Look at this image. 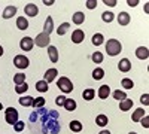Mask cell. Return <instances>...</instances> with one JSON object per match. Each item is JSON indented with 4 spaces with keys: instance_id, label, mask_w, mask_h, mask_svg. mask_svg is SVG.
I'll return each mask as SVG.
<instances>
[{
    "instance_id": "1f68e13d",
    "label": "cell",
    "mask_w": 149,
    "mask_h": 134,
    "mask_svg": "<svg viewBox=\"0 0 149 134\" xmlns=\"http://www.w3.org/2000/svg\"><path fill=\"white\" fill-rule=\"evenodd\" d=\"M121 85L125 90H131V88H134V82L131 81V79H128V78H124L122 81H121Z\"/></svg>"
},
{
    "instance_id": "44dd1931",
    "label": "cell",
    "mask_w": 149,
    "mask_h": 134,
    "mask_svg": "<svg viewBox=\"0 0 149 134\" xmlns=\"http://www.w3.org/2000/svg\"><path fill=\"white\" fill-rule=\"evenodd\" d=\"M17 27H18L19 30H27V28H29V21L24 18V17L17 18Z\"/></svg>"
},
{
    "instance_id": "4316f807",
    "label": "cell",
    "mask_w": 149,
    "mask_h": 134,
    "mask_svg": "<svg viewBox=\"0 0 149 134\" xmlns=\"http://www.w3.org/2000/svg\"><path fill=\"white\" fill-rule=\"evenodd\" d=\"M69 28H70V24L69 22H63L61 26L57 28V34L58 36H63V34H66L67 31H69Z\"/></svg>"
},
{
    "instance_id": "8fae6325",
    "label": "cell",
    "mask_w": 149,
    "mask_h": 134,
    "mask_svg": "<svg viewBox=\"0 0 149 134\" xmlns=\"http://www.w3.org/2000/svg\"><path fill=\"white\" fill-rule=\"evenodd\" d=\"M48 55H49L51 63H57V61H58V51H57L55 46H52V45L48 46Z\"/></svg>"
},
{
    "instance_id": "7402d4cb",
    "label": "cell",
    "mask_w": 149,
    "mask_h": 134,
    "mask_svg": "<svg viewBox=\"0 0 149 134\" xmlns=\"http://www.w3.org/2000/svg\"><path fill=\"white\" fill-rule=\"evenodd\" d=\"M107 122H109V119H107V116L106 115H97V118H95V124L98 125V127H104V125H107Z\"/></svg>"
},
{
    "instance_id": "7bdbcfd3",
    "label": "cell",
    "mask_w": 149,
    "mask_h": 134,
    "mask_svg": "<svg viewBox=\"0 0 149 134\" xmlns=\"http://www.w3.org/2000/svg\"><path fill=\"white\" fill-rule=\"evenodd\" d=\"M137 3H140L139 0H127V5L128 6H137Z\"/></svg>"
},
{
    "instance_id": "7a4b0ae2",
    "label": "cell",
    "mask_w": 149,
    "mask_h": 134,
    "mask_svg": "<svg viewBox=\"0 0 149 134\" xmlns=\"http://www.w3.org/2000/svg\"><path fill=\"white\" fill-rule=\"evenodd\" d=\"M57 87L63 91L64 94H69V92H72L73 91V83H72V81L69 79V78H60L58 81H57Z\"/></svg>"
},
{
    "instance_id": "c3c4849f",
    "label": "cell",
    "mask_w": 149,
    "mask_h": 134,
    "mask_svg": "<svg viewBox=\"0 0 149 134\" xmlns=\"http://www.w3.org/2000/svg\"><path fill=\"white\" fill-rule=\"evenodd\" d=\"M128 134H137V133H134V131H131V133H128Z\"/></svg>"
},
{
    "instance_id": "603a6c76",
    "label": "cell",
    "mask_w": 149,
    "mask_h": 134,
    "mask_svg": "<svg viewBox=\"0 0 149 134\" xmlns=\"http://www.w3.org/2000/svg\"><path fill=\"white\" fill-rule=\"evenodd\" d=\"M64 109H66V110H69V112H73L74 109H76V101H74L73 99H66Z\"/></svg>"
},
{
    "instance_id": "d4e9b609",
    "label": "cell",
    "mask_w": 149,
    "mask_h": 134,
    "mask_svg": "<svg viewBox=\"0 0 149 134\" xmlns=\"http://www.w3.org/2000/svg\"><path fill=\"white\" fill-rule=\"evenodd\" d=\"M103 42H104V37H103L102 33H95V34L93 36V45L100 46V45H103Z\"/></svg>"
},
{
    "instance_id": "d6986e66",
    "label": "cell",
    "mask_w": 149,
    "mask_h": 134,
    "mask_svg": "<svg viewBox=\"0 0 149 134\" xmlns=\"http://www.w3.org/2000/svg\"><path fill=\"white\" fill-rule=\"evenodd\" d=\"M84 21H85V14L84 12H76V14L73 15V24L81 26V24H84Z\"/></svg>"
},
{
    "instance_id": "8992f818",
    "label": "cell",
    "mask_w": 149,
    "mask_h": 134,
    "mask_svg": "<svg viewBox=\"0 0 149 134\" xmlns=\"http://www.w3.org/2000/svg\"><path fill=\"white\" fill-rule=\"evenodd\" d=\"M19 46L22 51H31L33 46H34V40L31 37H22L19 40Z\"/></svg>"
},
{
    "instance_id": "bcb514c9",
    "label": "cell",
    "mask_w": 149,
    "mask_h": 134,
    "mask_svg": "<svg viewBox=\"0 0 149 134\" xmlns=\"http://www.w3.org/2000/svg\"><path fill=\"white\" fill-rule=\"evenodd\" d=\"M2 55H3V48L0 46V57H2Z\"/></svg>"
},
{
    "instance_id": "4dcf8cb0",
    "label": "cell",
    "mask_w": 149,
    "mask_h": 134,
    "mask_svg": "<svg viewBox=\"0 0 149 134\" xmlns=\"http://www.w3.org/2000/svg\"><path fill=\"white\" fill-rule=\"evenodd\" d=\"M70 130L74 131V133L82 131V122H79V121H72L70 122Z\"/></svg>"
},
{
    "instance_id": "f1b7e54d",
    "label": "cell",
    "mask_w": 149,
    "mask_h": 134,
    "mask_svg": "<svg viewBox=\"0 0 149 134\" xmlns=\"http://www.w3.org/2000/svg\"><path fill=\"white\" fill-rule=\"evenodd\" d=\"M91 60H93L95 64H100V63H103V54H102L100 51H95V52L91 55Z\"/></svg>"
},
{
    "instance_id": "ac0fdd59",
    "label": "cell",
    "mask_w": 149,
    "mask_h": 134,
    "mask_svg": "<svg viewBox=\"0 0 149 134\" xmlns=\"http://www.w3.org/2000/svg\"><path fill=\"white\" fill-rule=\"evenodd\" d=\"M33 100H34V99H33L31 95H26V97H21L18 101H19V104L24 106V107H30V106H33Z\"/></svg>"
},
{
    "instance_id": "ffe728a7",
    "label": "cell",
    "mask_w": 149,
    "mask_h": 134,
    "mask_svg": "<svg viewBox=\"0 0 149 134\" xmlns=\"http://www.w3.org/2000/svg\"><path fill=\"white\" fill-rule=\"evenodd\" d=\"M143 116H145V110L140 107V109H136V110H134V113H133L131 119H133V122H139V121H140Z\"/></svg>"
},
{
    "instance_id": "e0dca14e",
    "label": "cell",
    "mask_w": 149,
    "mask_h": 134,
    "mask_svg": "<svg viewBox=\"0 0 149 134\" xmlns=\"http://www.w3.org/2000/svg\"><path fill=\"white\" fill-rule=\"evenodd\" d=\"M131 107H133V100H131V99H125V100H122V101L119 103V109H121L122 112L130 110Z\"/></svg>"
},
{
    "instance_id": "3957f363",
    "label": "cell",
    "mask_w": 149,
    "mask_h": 134,
    "mask_svg": "<svg viewBox=\"0 0 149 134\" xmlns=\"http://www.w3.org/2000/svg\"><path fill=\"white\" fill-rule=\"evenodd\" d=\"M5 121L8 124L14 125L15 122H18V110L15 107H8L5 110Z\"/></svg>"
},
{
    "instance_id": "ba28073f",
    "label": "cell",
    "mask_w": 149,
    "mask_h": 134,
    "mask_svg": "<svg viewBox=\"0 0 149 134\" xmlns=\"http://www.w3.org/2000/svg\"><path fill=\"white\" fill-rule=\"evenodd\" d=\"M118 69H119V72H122V73L130 72V70H131V61H130L128 58H122L121 61L118 63Z\"/></svg>"
},
{
    "instance_id": "836d02e7",
    "label": "cell",
    "mask_w": 149,
    "mask_h": 134,
    "mask_svg": "<svg viewBox=\"0 0 149 134\" xmlns=\"http://www.w3.org/2000/svg\"><path fill=\"white\" fill-rule=\"evenodd\" d=\"M113 18H115V15L112 14V12H109V10H106V12H103V14H102V19L104 22H112V21H113Z\"/></svg>"
},
{
    "instance_id": "6da1fadb",
    "label": "cell",
    "mask_w": 149,
    "mask_h": 134,
    "mask_svg": "<svg viewBox=\"0 0 149 134\" xmlns=\"http://www.w3.org/2000/svg\"><path fill=\"white\" fill-rule=\"evenodd\" d=\"M121 51H122V45H121L119 40H116V39H109L107 40V43H106V52H107V55L115 57Z\"/></svg>"
},
{
    "instance_id": "f6af8a7d",
    "label": "cell",
    "mask_w": 149,
    "mask_h": 134,
    "mask_svg": "<svg viewBox=\"0 0 149 134\" xmlns=\"http://www.w3.org/2000/svg\"><path fill=\"white\" fill-rule=\"evenodd\" d=\"M98 134H110V131H109V130H103V131H100Z\"/></svg>"
},
{
    "instance_id": "e575fe53",
    "label": "cell",
    "mask_w": 149,
    "mask_h": 134,
    "mask_svg": "<svg viewBox=\"0 0 149 134\" xmlns=\"http://www.w3.org/2000/svg\"><path fill=\"white\" fill-rule=\"evenodd\" d=\"M113 99H116L118 101H122V100H125V99H127V94L124 92V91L116 90V91H113Z\"/></svg>"
},
{
    "instance_id": "cb8c5ba5",
    "label": "cell",
    "mask_w": 149,
    "mask_h": 134,
    "mask_svg": "<svg viewBox=\"0 0 149 134\" xmlns=\"http://www.w3.org/2000/svg\"><path fill=\"white\" fill-rule=\"evenodd\" d=\"M49 88V83L45 82V81H39V82H36V90L39 91V92H46Z\"/></svg>"
},
{
    "instance_id": "7c38bea8",
    "label": "cell",
    "mask_w": 149,
    "mask_h": 134,
    "mask_svg": "<svg viewBox=\"0 0 149 134\" xmlns=\"http://www.w3.org/2000/svg\"><path fill=\"white\" fill-rule=\"evenodd\" d=\"M15 14H17V6H6L5 8V10H3V18L5 19H9V18H12V17H15Z\"/></svg>"
},
{
    "instance_id": "83f0119b",
    "label": "cell",
    "mask_w": 149,
    "mask_h": 134,
    "mask_svg": "<svg viewBox=\"0 0 149 134\" xmlns=\"http://www.w3.org/2000/svg\"><path fill=\"white\" fill-rule=\"evenodd\" d=\"M93 78H94L95 81L103 79V78H104V70H103V69H100V67H97V69L93 72Z\"/></svg>"
},
{
    "instance_id": "52a82bcc",
    "label": "cell",
    "mask_w": 149,
    "mask_h": 134,
    "mask_svg": "<svg viewBox=\"0 0 149 134\" xmlns=\"http://www.w3.org/2000/svg\"><path fill=\"white\" fill-rule=\"evenodd\" d=\"M24 12H26V15H29V17H36L39 14V8L36 6V3H27L26 8H24Z\"/></svg>"
},
{
    "instance_id": "f546056e",
    "label": "cell",
    "mask_w": 149,
    "mask_h": 134,
    "mask_svg": "<svg viewBox=\"0 0 149 134\" xmlns=\"http://www.w3.org/2000/svg\"><path fill=\"white\" fill-rule=\"evenodd\" d=\"M24 82H26V75H24V73H17V75L14 76V83L15 85H22Z\"/></svg>"
},
{
    "instance_id": "2e32d148",
    "label": "cell",
    "mask_w": 149,
    "mask_h": 134,
    "mask_svg": "<svg viewBox=\"0 0 149 134\" xmlns=\"http://www.w3.org/2000/svg\"><path fill=\"white\" fill-rule=\"evenodd\" d=\"M52 31H54V21H52V18H51V17H48V18H46V21H45L43 33H46V34H51Z\"/></svg>"
},
{
    "instance_id": "4fadbf2b",
    "label": "cell",
    "mask_w": 149,
    "mask_h": 134,
    "mask_svg": "<svg viewBox=\"0 0 149 134\" xmlns=\"http://www.w3.org/2000/svg\"><path fill=\"white\" fill-rule=\"evenodd\" d=\"M136 57H137L139 60H146L149 57V51L146 46H139L137 49H136Z\"/></svg>"
},
{
    "instance_id": "f35d334b",
    "label": "cell",
    "mask_w": 149,
    "mask_h": 134,
    "mask_svg": "<svg viewBox=\"0 0 149 134\" xmlns=\"http://www.w3.org/2000/svg\"><path fill=\"white\" fill-rule=\"evenodd\" d=\"M64 101H66V97H64V95H58L57 99H55L57 106H64Z\"/></svg>"
},
{
    "instance_id": "9c48e42d",
    "label": "cell",
    "mask_w": 149,
    "mask_h": 134,
    "mask_svg": "<svg viewBox=\"0 0 149 134\" xmlns=\"http://www.w3.org/2000/svg\"><path fill=\"white\" fill-rule=\"evenodd\" d=\"M57 75H58V72H57V69H48L46 72H45V75H43V81L45 82H48V83H51L55 78H57Z\"/></svg>"
},
{
    "instance_id": "8d00e7d4",
    "label": "cell",
    "mask_w": 149,
    "mask_h": 134,
    "mask_svg": "<svg viewBox=\"0 0 149 134\" xmlns=\"http://www.w3.org/2000/svg\"><path fill=\"white\" fill-rule=\"evenodd\" d=\"M24 128H26V124L22 122V121H18V122H15L14 124V130L17 131V133H19V131H22Z\"/></svg>"
},
{
    "instance_id": "b9f144b4",
    "label": "cell",
    "mask_w": 149,
    "mask_h": 134,
    "mask_svg": "<svg viewBox=\"0 0 149 134\" xmlns=\"http://www.w3.org/2000/svg\"><path fill=\"white\" fill-rule=\"evenodd\" d=\"M103 3H104L106 6H110V8H113V6H115V5H116L118 2H116V0H104Z\"/></svg>"
},
{
    "instance_id": "d590c367",
    "label": "cell",
    "mask_w": 149,
    "mask_h": 134,
    "mask_svg": "<svg viewBox=\"0 0 149 134\" xmlns=\"http://www.w3.org/2000/svg\"><path fill=\"white\" fill-rule=\"evenodd\" d=\"M27 90H29V85L26 82H24L22 85H17V87H15V92L17 94H22V92H26Z\"/></svg>"
},
{
    "instance_id": "ab89813d",
    "label": "cell",
    "mask_w": 149,
    "mask_h": 134,
    "mask_svg": "<svg viewBox=\"0 0 149 134\" xmlns=\"http://www.w3.org/2000/svg\"><path fill=\"white\" fill-rule=\"evenodd\" d=\"M139 122H142V125H143L145 128H149V116H148V115H145V116L139 121Z\"/></svg>"
},
{
    "instance_id": "d6a6232c",
    "label": "cell",
    "mask_w": 149,
    "mask_h": 134,
    "mask_svg": "<svg viewBox=\"0 0 149 134\" xmlns=\"http://www.w3.org/2000/svg\"><path fill=\"white\" fill-rule=\"evenodd\" d=\"M45 106V99L43 97H36L33 100V107L34 109H39V107H43Z\"/></svg>"
},
{
    "instance_id": "30bf717a",
    "label": "cell",
    "mask_w": 149,
    "mask_h": 134,
    "mask_svg": "<svg viewBox=\"0 0 149 134\" xmlns=\"http://www.w3.org/2000/svg\"><path fill=\"white\" fill-rule=\"evenodd\" d=\"M84 39H85V33H84L81 28L74 30V31L72 33V42H73V43H81Z\"/></svg>"
},
{
    "instance_id": "5b68a950",
    "label": "cell",
    "mask_w": 149,
    "mask_h": 134,
    "mask_svg": "<svg viewBox=\"0 0 149 134\" xmlns=\"http://www.w3.org/2000/svg\"><path fill=\"white\" fill-rule=\"evenodd\" d=\"M29 64H30V61H29V58H27L26 55H15V58H14V66H15L17 69H27Z\"/></svg>"
},
{
    "instance_id": "74e56055",
    "label": "cell",
    "mask_w": 149,
    "mask_h": 134,
    "mask_svg": "<svg viewBox=\"0 0 149 134\" xmlns=\"http://www.w3.org/2000/svg\"><path fill=\"white\" fill-rule=\"evenodd\" d=\"M85 6L88 8V9H95L97 8V0H86Z\"/></svg>"
},
{
    "instance_id": "60d3db41",
    "label": "cell",
    "mask_w": 149,
    "mask_h": 134,
    "mask_svg": "<svg viewBox=\"0 0 149 134\" xmlns=\"http://www.w3.org/2000/svg\"><path fill=\"white\" fill-rule=\"evenodd\" d=\"M140 101H142V104L149 106V94H143V95L140 97Z\"/></svg>"
},
{
    "instance_id": "277c9868",
    "label": "cell",
    "mask_w": 149,
    "mask_h": 134,
    "mask_svg": "<svg viewBox=\"0 0 149 134\" xmlns=\"http://www.w3.org/2000/svg\"><path fill=\"white\" fill-rule=\"evenodd\" d=\"M49 42H51L49 34H46V33H43V31L37 34L36 39H34L36 46H39V48H46V46H49Z\"/></svg>"
},
{
    "instance_id": "9a60e30c",
    "label": "cell",
    "mask_w": 149,
    "mask_h": 134,
    "mask_svg": "<svg viewBox=\"0 0 149 134\" xmlns=\"http://www.w3.org/2000/svg\"><path fill=\"white\" fill-rule=\"evenodd\" d=\"M98 97H100L102 100H106L107 97H109V94H110V87H107V85H102L100 88H98Z\"/></svg>"
},
{
    "instance_id": "ee69618b",
    "label": "cell",
    "mask_w": 149,
    "mask_h": 134,
    "mask_svg": "<svg viewBox=\"0 0 149 134\" xmlns=\"http://www.w3.org/2000/svg\"><path fill=\"white\" fill-rule=\"evenodd\" d=\"M43 3H45L46 6H51V5H54L55 2H54V0H43Z\"/></svg>"
},
{
    "instance_id": "484cf974",
    "label": "cell",
    "mask_w": 149,
    "mask_h": 134,
    "mask_svg": "<svg viewBox=\"0 0 149 134\" xmlns=\"http://www.w3.org/2000/svg\"><path fill=\"white\" fill-rule=\"evenodd\" d=\"M94 95H95V91L91 90V88H88V90H85V91L82 92V99L86 100V101H90V100L94 99Z\"/></svg>"
},
{
    "instance_id": "7dc6e473",
    "label": "cell",
    "mask_w": 149,
    "mask_h": 134,
    "mask_svg": "<svg viewBox=\"0 0 149 134\" xmlns=\"http://www.w3.org/2000/svg\"><path fill=\"white\" fill-rule=\"evenodd\" d=\"M0 110H3V104L2 103H0Z\"/></svg>"
},
{
    "instance_id": "5bb4252c",
    "label": "cell",
    "mask_w": 149,
    "mask_h": 134,
    "mask_svg": "<svg viewBox=\"0 0 149 134\" xmlns=\"http://www.w3.org/2000/svg\"><path fill=\"white\" fill-rule=\"evenodd\" d=\"M130 21H131V18H130V15L127 14V12H121V14L118 15V24L119 26H128Z\"/></svg>"
}]
</instances>
